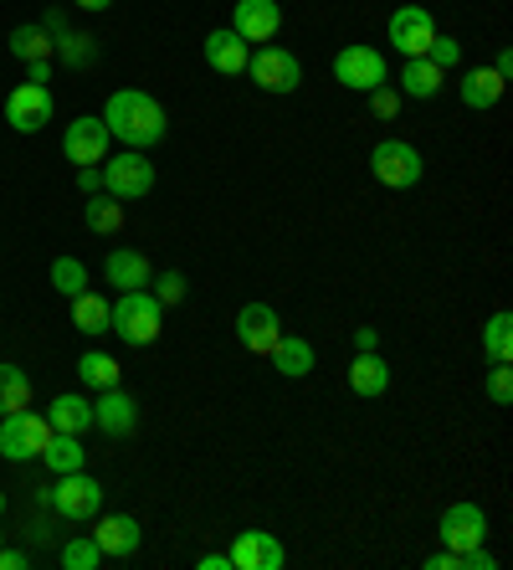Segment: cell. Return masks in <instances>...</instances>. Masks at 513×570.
Here are the masks:
<instances>
[{
	"label": "cell",
	"instance_id": "cell-29",
	"mask_svg": "<svg viewBox=\"0 0 513 570\" xmlns=\"http://www.w3.org/2000/svg\"><path fill=\"white\" fill-rule=\"evenodd\" d=\"M21 406H31V375L21 371V365H6V360H0V416L21 412Z\"/></svg>",
	"mask_w": 513,
	"mask_h": 570
},
{
	"label": "cell",
	"instance_id": "cell-3",
	"mask_svg": "<svg viewBox=\"0 0 513 570\" xmlns=\"http://www.w3.org/2000/svg\"><path fill=\"white\" fill-rule=\"evenodd\" d=\"M369 170H375V180L391 190H411L422 186L426 175V159L416 145H406V139H381V145L369 149Z\"/></svg>",
	"mask_w": 513,
	"mask_h": 570
},
{
	"label": "cell",
	"instance_id": "cell-6",
	"mask_svg": "<svg viewBox=\"0 0 513 570\" xmlns=\"http://www.w3.org/2000/svg\"><path fill=\"white\" fill-rule=\"evenodd\" d=\"M247 78L257 82L263 94L288 98V94H298V82H303V62L288 52V47H257V52L247 57Z\"/></svg>",
	"mask_w": 513,
	"mask_h": 570
},
{
	"label": "cell",
	"instance_id": "cell-5",
	"mask_svg": "<svg viewBox=\"0 0 513 570\" xmlns=\"http://www.w3.org/2000/svg\"><path fill=\"white\" fill-rule=\"evenodd\" d=\"M47 438H52V422L41 412H6L0 416V458H11V463H27V458H41V448H47Z\"/></svg>",
	"mask_w": 513,
	"mask_h": 570
},
{
	"label": "cell",
	"instance_id": "cell-38",
	"mask_svg": "<svg viewBox=\"0 0 513 570\" xmlns=\"http://www.w3.org/2000/svg\"><path fill=\"white\" fill-rule=\"evenodd\" d=\"M369 108H375V114H381V119H391L395 108H401V98H395L391 88H385V82H381V88H375V94H369Z\"/></svg>",
	"mask_w": 513,
	"mask_h": 570
},
{
	"label": "cell",
	"instance_id": "cell-13",
	"mask_svg": "<svg viewBox=\"0 0 513 570\" xmlns=\"http://www.w3.org/2000/svg\"><path fill=\"white\" fill-rule=\"evenodd\" d=\"M237 340H241V350L247 355H273V345L283 340V318H277V308L273 304H247L237 314Z\"/></svg>",
	"mask_w": 513,
	"mask_h": 570
},
{
	"label": "cell",
	"instance_id": "cell-39",
	"mask_svg": "<svg viewBox=\"0 0 513 570\" xmlns=\"http://www.w3.org/2000/svg\"><path fill=\"white\" fill-rule=\"evenodd\" d=\"M78 190H82V196L103 190V170H98V165H78Z\"/></svg>",
	"mask_w": 513,
	"mask_h": 570
},
{
	"label": "cell",
	"instance_id": "cell-20",
	"mask_svg": "<svg viewBox=\"0 0 513 570\" xmlns=\"http://www.w3.org/2000/svg\"><path fill=\"white\" fill-rule=\"evenodd\" d=\"M349 391H355V396H385V391H391V365H385L375 350H355Z\"/></svg>",
	"mask_w": 513,
	"mask_h": 570
},
{
	"label": "cell",
	"instance_id": "cell-12",
	"mask_svg": "<svg viewBox=\"0 0 513 570\" xmlns=\"http://www.w3.org/2000/svg\"><path fill=\"white\" fill-rule=\"evenodd\" d=\"M108 145H114V134H108L103 119H72L62 134V155L72 159V165H103L108 159Z\"/></svg>",
	"mask_w": 513,
	"mask_h": 570
},
{
	"label": "cell",
	"instance_id": "cell-42",
	"mask_svg": "<svg viewBox=\"0 0 513 570\" xmlns=\"http://www.w3.org/2000/svg\"><path fill=\"white\" fill-rule=\"evenodd\" d=\"M27 82H41V88H47V82H52V62H27Z\"/></svg>",
	"mask_w": 513,
	"mask_h": 570
},
{
	"label": "cell",
	"instance_id": "cell-15",
	"mask_svg": "<svg viewBox=\"0 0 513 570\" xmlns=\"http://www.w3.org/2000/svg\"><path fill=\"white\" fill-rule=\"evenodd\" d=\"M92 426H98L103 438H129L134 426H139V401H134L129 391H119V385H108V391H98V401H92Z\"/></svg>",
	"mask_w": 513,
	"mask_h": 570
},
{
	"label": "cell",
	"instance_id": "cell-1",
	"mask_svg": "<svg viewBox=\"0 0 513 570\" xmlns=\"http://www.w3.org/2000/svg\"><path fill=\"white\" fill-rule=\"evenodd\" d=\"M103 124H108V134H114V139H124L129 149H149V145H159V139L170 134L165 108H159L145 88H119V94H108Z\"/></svg>",
	"mask_w": 513,
	"mask_h": 570
},
{
	"label": "cell",
	"instance_id": "cell-10",
	"mask_svg": "<svg viewBox=\"0 0 513 570\" xmlns=\"http://www.w3.org/2000/svg\"><path fill=\"white\" fill-rule=\"evenodd\" d=\"M385 37H391V47L401 57H426V47H432V37H436V21L426 6H401V11L391 16Z\"/></svg>",
	"mask_w": 513,
	"mask_h": 570
},
{
	"label": "cell",
	"instance_id": "cell-16",
	"mask_svg": "<svg viewBox=\"0 0 513 570\" xmlns=\"http://www.w3.org/2000/svg\"><path fill=\"white\" fill-rule=\"evenodd\" d=\"M200 52H206V67L221 72V78H241L247 72V57H251V41H241L231 27L211 31V37L200 41Z\"/></svg>",
	"mask_w": 513,
	"mask_h": 570
},
{
	"label": "cell",
	"instance_id": "cell-2",
	"mask_svg": "<svg viewBox=\"0 0 513 570\" xmlns=\"http://www.w3.org/2000/svg\"><path fill=\"white\" fill-rule=\"evenodd\" d=\"M159 324H165V304L149 288H129L114 298V334H119L124 345H134V350L155 345Z\"/></svg>",
	"mask_w": 513,
	"mask_h": 570
},
{
	"label": "cell",
	"instance_id": "cell-23",
	"mask_svg": "<svg viewBox=\"0 0 513 570\" xmlns=\"http://www.w3.org/2000/svg\"><path fill=\"white\" fill-rule=\"evenodd\" d=\"M442 67L432 62V57H406V67H401V94L406 98H436L442 94Z\"/></svg>",
	"mask_w": 513,
	"mask_h": 570
},
{
	"label": "cell",
	"instance_id": "cell-45",
	"mask_svg": "<svg viewBox=\"0 0 513 570\" xmlns=\"http://www.w3.org/2000/svg\"><path fill=\"white\" fill-rule=\"evenodd\" d=\"M200 570H231V560L226 556H200Z\"/></svg>",
	"mask_w": 513,
	"mask_h": 570
},
{
	"label": "cell",
	"instance_id": "cell-17",
	"mask_svg": "<svg viewBox=\"0 0 513 570\" xmlns=\"http://www.w3.org/2000/svg\"><path fill=\"white\" fill-rule=\"evenodd\" d=\"M277 27H283V6L277 0H237V11H231V31L241 41H273Z\"/></svg>",
	"mask_w": 513,
	"mask_h": 570
},
{
	"label": "cell",
	"instance_id": "cell-34",
	"mask_svg": "<svg viewBox=\"0 0 513 570\" xmlns=\"http://www.w3.org/2000/svg\"><path fill=\"white\" fill-rule=\"evenodd\" d=\"M52 288L67 293V298H78V293L88 288V267H82L78 257H57L52 263Z\"/></svg>",
	"mask_w": 513,
	"mask_h": 570
},
{
	"label": "cell",
	"instance_id": "cell-31",
	"mask_svg": "<svg viewBox=\"0 0 513 570\" xmlns=\"http://www.w3.org/2000/svg\"><path fill=\"white\" fill-rule=\"evenodd\" d=\"M483 350H487V360H493V365H503V360L513 355V318L503 314V308L483 324Z\"/></svg>",
	"mask_w": 513,
	"mask_h": 570
},
{
	"label": "cell",
	"instance_id": "cell-7",
	"mask_svg": "<svg viewBox=\"0 0 513 570\" xmlns=\"http://www.w3.org/2000/svg\"><path fill=\"white\" fill-rule=\"evenodd\" d=\"M334 82H339V88H349V94H375L381 82H391L385 52H375V47H365V41L344 47V52L334 57Z\"/></svg>",
	"mask_w": 513,
	"mask_h": 570
},
{
	"label": "cell",
	"instance_id": "cell-14",
	"mask_svg": "<svg viewBox=\"0 0 513 570\" xmlns=\"http://www.w3.org/2000/svg\"><path fill=\"white\" fill-rule=\"evenodd\" d=\"M226 560H231V570H283L288 550H283L277 534H267V530H241L237 544L226 550Z\"/></svg>",
	"mask_w": 513,
	"mask_h": 570
},
{
	"label": "cell",
	"instance_id": "cell-43",
	"mask_svg": "<svg viewBox=\"0 0 513 570\" xmlns=\"http://www.w3.org/2000/svg\"><path fill=\"white\" fill-rule=\"evenodd\" d=\"M375 345H381V330L359 324V330H355V350H375Z\"/></svg>",
	"mask_w": 513,
	"mask_h": 570
},
{
	"label": "cell",
	"instance_id": "cell-48",
	"mask_svg": "<svg viewBox=\"0 0 513 570\" xmlns=\"http://www.w3.org/2000/svg\"><path fill=\"white\" fill-rule=\"evenodd\" d=\"M0 540H6V534H0Z\"/></svg>",
	"mask_w": 513,
	"mask_h": 570
},
{
	"label": "cell",
	"instance_id": "cell-32",
	"mask_svg": "<svg viewBox=\"0 0 513 570\" xmlns=\"http://www.w3.org/2000/svg\"><path fill=\"white\" fill-rule=\"evenodd\" d=\"M11 52L21 57V62H47V57H52V37H47V27H16Z\"/></svg>",
	"mask_w": 513,
	"mask_h": 570
},
{
	"label": "cell",
	"instance_id": "cell-44",
	"mask_svg": "<svg viewBox=\"0 0 513 570\" xmlns=\"http://www.w3.org/2000/svg\"><path fill=\"white\" fill-rule=\"evenodd\" d=\"M493 72H499V78H513V52H509V47L493 57Z\"/></svg>",
	"mask_w": 513,
	"mask_h": 570
},
{
	"label": "cell",
	"instance_id": "cell-24",
	"mask_svg": "<svg viewBox=\"0 0 513 570\" xmlns=\"http://www.w3.org/2000/svg\"><path fill=\"white\" fill-rule=\"evenodd\" d=\"M503 88H509V78H499L493 67H473V72H462V104L467 108H493L503 98Z\"/></svg>",
	"mask_w": 513,
	"mask_h": 570
},
{
	"label": "cell",
	"instance_id": "cell-22",
	"mask_svg": "<svg viewBox=\"0 0 513 570\" xmlns=\"http://www.w3.org/2000/svg\"><path fill=\"white\" fill-rule=\"evenodd\" d=\"M72 324H78L82 334H114V304H108L103 293L82 288L78 298H72Z\"/></svg>",
	"mask_w": 513,
	"mask_h": 570
},
{
	"label": "cell",
	"instance_id": "cell-11",
	"mask_svg": "<svg viewBox=\"0 0 513 570\" xmlns=\"http://www.w3.org/2000/svg\"><path fill=\"white\" fill-rule=\"evenodd\" d=\"M487 540V514L483 504H447L442 509V550H477Z\"/></svg>",
	"mask_w": 513,
	"mask_h": 570
},
{
	"label": "cell",
	"instance_id": "cell-35",
	"mask_svg": "<svg viewBox=\"0 0 513 570\" xmlns=\"http://www.w3.org/2000/svg\"><path fill=\"white\" fill-rule=\"evenodd\" d=\"M185 288H190V283H185V273H175V267H170V273H159V278H155V298H159V304H165V308L185 304Z\"/></svg>",
	"mask_w": 513,
	"mask_h": 570
},
{
	"label": "cell",
	"instance_id": "cell-18",
	"mask_svg": "<svg viewBox=\"0 0 513 570\" xmlns=\"http://www.w3.org/2000/svg\"><path fill=\"white\" fill-rule=\"evenodd\" d=\"M92 540H98L103 560H124V556H134V550L145 544V530H139V519L134 514H108V519H98Z\"/></svg>",
	"mask_w": 513,
	"mask_h": 570
},
{
	"label": "cell",
	"instance_id": "cell-21",
	"mask_svg": "<svg viewBox=\"0 0 513 570\" xmlns=\"http://www.w3.org/2000/svg\"><path fill=\"white\" fill-rule=\"evenodd\" d=\"M267 360L277 365V375H288V381H303V375L314 371V345H308L303 334H283Z\"/></svg>",
	"mask_w": 513,
	"mask_h": 570
},
{
	"label": "cell",
	"instance_id": "cell-25",
	"mask_svg": "<svg viewBox=\"0 0 513 570\" xmlns=\"http://www.w3.org/2000/svg\"><path fill=\"white\" fill-rule=\"evenodd\" d=\"M47 422H52V432H72V438H82V432L92 426V401L57 396L52 406H47Z\"/></svg>",
	"mask_w": 513,
	"mask_h": 570
},
{
	"label": "cell",
	"instance_id": "cell-41",
	"mask_svg": "<svg viewBox=\"0 0 513 570\" xmlns=\"http://www.w3.org/2000/svg\"><path fill=\"white\" fill-rule=\"evenodd\" d=\"M426 570H457V550H436V556H426Z\"/></svg>",
	"mask_w": 513,
	"mask_h": 570
},
{
	"label": "cell",
	"instance_id": "cell-28",
	"mask_svg": "<svg viewBox=\"0 0 513 570\" xmlns=\"http://www.w3.org/2000/svg\"><path fill=\"white\" fill-rule=\"evenodd\" d=\"M124 365L114 355H103V350H88V355H78V381L92 385V391H108V385H119Z\"/></svg>",
	"mask_w": 513,
	"mask_h": 570
},
{
	"label": "cell",
	"instance_id": "cell-9",
	"mask_svg": "<svg viewBox=\"0 0 513 570\" xmlns=\"http://www.w3.org/2000/svg\"><path fill=\"white\" fill-rule=\"evenodd\" d=\"M52 114H57V98H52V88H41V82H16L11 98H6V124H11L16 134H41L52 124Z\"/></svg>",
	"mask_w": 513,
	"mask_h": 570
},
{
	"label": "cell",
	"instance_id": "cell-40",
	"mask_svg": "<svg viewBox=\"0 0 513 570\" xmlns=\"http://www.w3.org/2000/svg\"><path fill=\"white\" fill-rule=\"evenodd\" d=\"M27 566H31L27 550H6V544H0V570H27Z\"/></svg>",
	"mask_w": 513,
	"mask_h": 570
},
{
	"label": "cell",
	"instance_id": "cell-46",
	"mask_svg": "<svg viewBox=\"0 0 513 570\" xmlns=\"http://www.w3.org/2000/svg\"><path fill=\"white\" fill-rule=\"evenodd\" d=\"M72 6H82V11H108L114 0H72Z\"/></svg>",
	"mask_w": 513,
	"mask_h": 570
},
{
	"label": "cell",
	"instance_id": "cell-47",
	"mask_svg": "<svg viewBox=\"0 0 513 570\" xmlns=\"http://www.w3.org/2000/svg\"><path fill=\"white\" fill-rule=\"evenodd\" d=\"M0 514H6V493H0Z\"/></svg>",
	"mask_w": 513,
	"mask_h": 570
},
{
	"label": "cell",
	"instance_id": "cell-19",
	"mask_svg": "<svg viewBox=\"0 0 513 570\" xmlns=\"http://www.w3.org/2000/svg\"><path fill=\"white\" fill-rule=\"evenodd\" d=\"M103 278H108V288L129 293V288H149L155 267H149L145 253H134V247H114V253H108V263H103Z\"/></svg>",
	"mask_w": 513,
	"mask_h": 570
},
{
	"label": "cell",
	"instance_id": "cell-8",
	"mask_svg": "<svg viewBox=\"0 0 513 570\" xmlns=\"http://www.w3.org/2000/svg\"><path fill=\"white\" fill-rule=\"evenodd\" d=\"M62 483L57 489H47L41 499L57 509L62 519H98V509H103V483L98 478H88L78 468V473H57Z\"/></svg>",
	"mask_w": 513,
	"mask_h": 570
},
{
	"label": "cell",
	"instance_id": "cell-27",
	"mask_svg": "<svg viewBox=\"0 0 513 570\" xmlns=\"http://www.w3.org/2000/svg\"><path fill=\"white\" fill-rule=\"evenodd\" d=\"M82 222L98 232V237H114V232H124V206L108 190H92L88 206H82Z\"/></svg>",
	"mask_w": 513,
	"mask_h": 570
},
{
	"label": "cell",
	"instance_id": "cell-4",
	"mask_svg": "<svg viewBox=\"0 0 513 570\" xmlns=\"http://www.w3.org/2000/svg\"><path fill=\"white\" fill-rule=\"evenodd\" d=\"M98 170H103V190L114 200H145L155 190V159L145 149H124V155L103 159Z\"/></svg>",
	"mask_w": 513,
	"mask_h": 570
},
{
	"label": "cell",
	"instance_id": "cell-33",
	"mask_svg": "<svg viewBox=\"0 0 513 570\" xmlns=\"http://www.w3.org/2000/svg\"><path fill=\"white\" fill-rule=\"evenodd\" d=\"M62 560L67 570H98L103 566V550H98V540H92V534H72V540L62 544Z\"/></svg>",
	"mask_w": 513,
	"mask_h": 570
},
{
	"label": "cell",
	"instance_id": "cell-26",
	"mask_svg": "<svg viewBox=\"0 0 513 570\" xmlns=\"http://www.w3.org/2000/svg\"><path fill=\"white\" fill-rule=\"evenodd\" d=\"M41 463L52 468V473H78V468L88 463V448H82L72 432H52L47 448H41Z\"/></svg>",
	"mask_w": 513,
	"mask_h": 570
},
{
	"label": "cell",
	"instance_id": "cell-36",
	"mask_svg": "<svg viewBox=\"0 0 513 570\" xmlns=\"http://www.w3.org/2000/svg\"><path fill=\"white\" fill-rule=\"evenodd\" d=\"M487 401H493V406H509V401H513V371H509V360L487 371Z\"/></svg>",
	"mask_w": 513,
	"mask_h": 570
},
{
	"label": "cell",
	"instance_id": "cell-37",
	"mask_svg": "<svg viewBox=\"0 0 513 570\" xmlns=\"http://www.w3.org/2000/svg\"><path fill=\"white\" fill-rule=\"evenodd\" d=\"M426 57H432V62L442 67V72H447V67H457V62H462V41H457V37H432Z\"/></svg>",
	"mask_w": 513,
	"mask_h": 570
},
{
	"label": "cell",
	"instance_id": "cell-30",
	"mask_svg": "<svg viewBox=\"0 0 513 570\" xmlns=\"http://www.w3.org/2000/svg\"><path fill=\"white\" fill-rule=\"evenodd\" d=\"M52 52L62 57L67 67H92V62H98V47H92L88 31H57V37H52Z\"/></svg>",
	"mask_w": 513,
	"mask_h": 570
}]
</instances>
